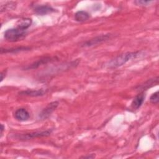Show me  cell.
<instances>
[{
  "mask_svg": "<svg viewBox=\"0 0 159 159\" xmlns=\"http://www.w3.org/2000/svg\"><path fill=\"white\" fill-rule=\"evenodd\" d=\"M158 83V77H156L154 79H150L148 80L147 81H146L143 84H142L141 86H139V90H145L148 89V88H150L153 86V85H156Z\"/></svg>",
  "mask_w": 159,
  "mask_h": 159,
  "instance_id": "cell-13",
  "label": "cell"
},
{
  "mask_svg": "<svg viewBox=\"0 0 159 159\" xmlns=\"http://www.w3.org/2000/svg\"><path fill=\"white\" fill-rule=\"evenodd\" d=\"M16 2L10 1V2H6L4 3V4H1V12H2L4 11H9L14 9L16 7Z\"/></svg>",
  "mask_w": 159,
  "mask_h": 159,
  "instance_id": "cell-15",
  "label": "cell"
},
{
  "mask_svg": "<svg viewBox=\"0 0 159 159\" xmlns=\"http://www.w3.org/2000/svg\"><path fill=\"white\" fill-rule=\"evenodd\" d=\"M152 2H153L152 1L140 0V1H134V3L136 4L137 5H139V6H148V4H150Z\"/></svg>",
  "mask_w": 159,
  "mask_h": 159,
  "instance_id": "cell-17",
  "label": "cell"
},
{
  "mask_svg": "<svg viewBox=\"0 0 159 159\" xmlns=\"http://www.w3.org/2000/svg\"><path fill=\"white\" fill-rule=\"evenodd\" d=\"M142 55L141 52H126L120 54L113 59H111L106 64L107 68H116L125 64L127 61L135 59Z\"/></svg>",
  "mask_w": 159,
  "mask_h": 159,
  "instance_id": "cell-1",
  "label": "cell"
},
{
  "mask_svg": "<svg viewBox=\"0 0 159 159\" xmlns=\"http://www.w3.org/2000/svg\"><path fill=\"white\" fill-rule=\"evenodd\" d=\"M112 37V34H102L98 36H96L89 40L86 41L83 43L81 44V47H89L94 45H96L98 44H100L104 42H106L110 39Z\"/></svg>",
  "mask_w": 159,
  "mask_h": 159,
  "instance_id": "cell-3",
  "label": "cell"
},
{
  "mask_svg": "<svg viewBox=\"0 0 159 159\" xmlns=\"http://www.w3.org/2000/svg\"><path fill=\"white\" fill-rule=\"evenodd\" d=\"M32 24V19L29 18H23L19 19L17 23V27L26 30Z\"/></svg>",
  "mask_w": 159,
  "mask_h": 159,
  "instance_id": "cell-11",
  "label": "cell"
},
{
  "mask_svg": "<svg viewBox=\"0 0 159 159\" xmlns=\"http://www.w3.org/2000/svg\"><path fill=\"white\" fill-rule=\"evenodd\" d=\"M27 34L26 30L18 27L9 29L4 32V37L6 40L9 42H17L23 39Z\"/></svg>",
  "mask_w": 159,
  "mask_h": 159,
  "instance_id": "cell-2",
  "label": "cell"
},
{
  "mask_svg": "<svg viewBox=\"0 0 159 159\" xmlns=\"http://www.w3.org/2000/svg\"><path fill=\"white\" fill-rule=\"evenodd\" d=\"M14 118L19 121H26L30 117L29 112L24 108L17 109L14 114Z\"/></svg>",
  "mask_w": 159,
  "mask_h": 159,
  "instance_id": "cell-7",
  "label": "cell"
},
{
  "mask_svg": "<svg viewBox=\"0 0 159 159\" xmlns=\"http://www.w3.org/2000/svg\"><path fill=\"white\" fill-rule=\"evenodd\" d=\"M52 60V58L51 57H44L43 58L38 60L35 62H34L33 63H32L29 66L25 67V69H27V70L35 69V68H38L39 66H40L42 65H43V64H46V63H47L48 62H49Z\"/></svg>",
  "mask_w": 159,
  "mask_h": 159,
  "instance_id": "cell-10",
  "label": "cell"
},
{
  "mask_svg": "<svg viewBox=\"0 0 159 159\" xmlns=\"http://www.w3.org/2000/svg\"><path fill=\"white\" fill-rule=\"evenodd\" d=\"M30 48L29 47H17V48H4L3 49L2 48H1V53H17L19 52H23V51H26V50H29Z\"/></svg>",
  "mask_w": 159,
  "mask_h": 159,
  "instance_id": "cell-14",
  "label": "cell"
},
{
  "mask_svg": "<svg viewBox=\"0 0 159 159\" xmlns=\"http://www.w3.org/2000/svg\"><path fill=\"white\" fill-rule=\"evenodd\" d=\"M145 98V94L143 92L137 94L131 102V108L134 110L138 109L143 104Z\"/></svg>",
  "mask_w": 159,
  "mask_h": 159,
  "instance_id": "cell-9",
  "label": "cell"
},
{
  "mask_svg": "<svg viewBox=\"0 0 159 159\" xmlns=\"http://www.w3.org/2000/svg\"><path fill=\"white\" fill-rule=\"evenodd\" d=\"M59 104L58 101H53L49 103L39 114V117L41 120H44L48 118L51 114L57 109Z\"/></svg>",
  "mask_w": 159,
  "mask_h": 159,
  "instance_id": "cell-5",
  "label": "cell"
},
{
  "mask_svg": "<svg viewBox=\"0 0 159 159\" xmlns=\"http://www.w3.org/2000/svg\"><path fill=\"white\" fill-rule=\"evenodd\" d=\"M47 93L46 89H27L25 91H20L19 94L20 95H24V96H28L31 97H38V96H42L45 94Z\"/></svg>",
  "mask_w": 159,
  "mask_h": 159,
  "instance_id": "cell-8",
  "label": "cell"
},
{
  "mask_svg": "<svg viewBox=\"0 0 159 159\" xmlns=\"http://www.w3.org/2000/svg\"><path fill=\"white\" fill-rule=\"evenodd\" d=\"M4 129H5V127L3 125V124H1V136L2 135V132H3L4 130Z\"/></svg>",
  "mask_w": 159,
  "mask_h": 159,
  "instance_id": "cell-18",
  "label": "cell"
},
{
  "mask_svg": "<svg viewBox=\"0 0 159 159\" xmlns=\"http://www.w3.org/2000/svg\"><path fill=\"white\" fill-rule=\"evenodd\" d=\"M52 132V129L46 130L45 131H40V132H34L24 134H21L17 135V138L20 140H29L31 139H34L37 137H47L51 134Z\"/></svg>",
  "mask_w": 159,
  "mask_h": 159,
  "instance_id": "cell-4",
  "label": "cell"
},
{
  "mask_svg": "<svg viewBox=\"0 0 159 159\" xmlns=\"http://www.w3.org/2000/svg\"><path fill=\"white\" fill-rule=\"evenodd\" d=\"M89 18V14L84 11H79L75 14V19L78 22H84Z\"/></svg>",
  "mask_w": 159,
  "mask_h": 159,
  "instance_id": "cell-12",
  "label": "cell"
},
{
  "mask_svg": "<svg viewBox=\"0 0 159 159\" xmlns=\"http://www.w3.org/2000/svg\"><path fill=\"white\" fill-rule=\"evenodd\" d=\"M150 101L153 104H157L159 101V97H158V91H156L155 93H153L150 98Z\"/></svg>",
  "mask_w": 159,
  "mask_h": 159,
  "instance_id": "cell-16",
  "label": "cell"
},
{
  "mask_svg": "<svg viewBox=\"0 0 159 159\" xmlns=\"http://www.w3.org/2000/svg\"><path fill=\"white\" fill-rule=\"evenodd\" d=\"M4 72H1V81H2V80H3V79H4V76H6V75H5V73H4Z\"/></svg>",
  "mask_w": 159,
  "mask_h": 159,
  "instance_id": "cell-19",
  "label": "cell"
},
{
  "mask_svg": "<svg viewBox=\"0 0 159 159\" xmlns=\"http://www.w3.org/2000/svg\"><path fill=\"white\" fill-rule=\"evenodd\" d=\"M34 11L38 15H46L48 14H50L55 11V9L52 7L48 5H40L36 6L34 7Z\"/></svg>",
  "mask_w": 159,
  "mask_h": 159,
  "instance_id": "cell-6",
  "label": "cell"
}]
</instances>
